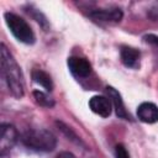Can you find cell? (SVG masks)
I'll list each match as a JSON object with an SVG mask.
<instances>
[{
  "label": "cell",
  "instance_id": "obj_14",
  "mask_svg": "<svg viewBox=\"0 0 158 158\" xmlns=\"http://www.w3.org/2000/svg\"><path fill=\"white\" fill-rule=\"evenodd\" d=\"M115 158H130V154L123 144L118 143L115 146Z\"/></svg>",
  "mask_w": 158,
  "mask_h": 158
},
{
  "label": "cell",
  "instance_id": "obj_3",
  "mask_svg": "<svg viewBox=\"0 0 158 158\" xmlns=\"http://www.w3.org/2000/svg\"><path fill=\"white\" fill-rule=\"evenodd\" d=\"M4 19H5V22H6L10 32L14 35V37L17 41H20L25 44L35 43L36 36L26 20H23L22 17H20L19 15H16L14 12H5Z\"/></svg>",
  "mask_w": 158,
  "mask_h": 158
},
{
  "label": "cell",
  "instance_id": "obj_8",
  "mask_svg": "<svg viewBox=\"0 0 158 158\" xmlns=\"http://www.w3.org/2000/svg\"><path fill=\"white\" fill-rule=\"evenodd\" d=\"M120 58L125 67L131 69H137L139 67L141 52L130 46H122L120 49Z\"/></svg>",
  "mask_w": 158,
  "mask_h": 158
},
{
  "label": "cell",
  "instance_id": "obj_12",
  "mask_svg": "<svg viewBox=\"0 0 158 158\" xmlns=\"http://www.w3.org/2000/svg\"><path fill=\"white\" fill-rule=\"evenodd\" d=\"M33 98L36 100V102L41 106H44V107H52L54 105V101L52 98H49L46 93L41 91V90H36L33 91Z\"/></svg>",
  "mask_w": 158,
  "mask_h": 158
},
{
  "label": "cell",
  "instance_id": "obj_17",
  "mask_svg": "<svg viewBox=\"0 0 158 158\" xmlns=\"http://www.w3.org/2000/svg\"><path fill=\"white\" fill-rule=\"evenodd\" d=\"M56 158H75V156L72 154L70 152H62V153H59Z\"/></svg>",
  "mask_w": 158,
  "mask_h": 158
},
{
  "label": "cell",
  "instance_id": "obj_6",
  "mask_svg": "<svg viewBox=\"0 0 158 158\" xmlns=\"http://www.w3.org/2000/svg\"><path fill=\"white\" fill-rule=\"evenodd\" d=\"M67 64H68L70 73L78 79L88 78L91 73V64L89 63L88 59L83 57H78V56L69 57Z\"/></svg>",
  "mask_w": 158,
  "mask_h": 158
},
{
  "label": "cell",
  "instance_id": "obj_15",
  "mask_svg": "<svg viewBox=\"0 0 158 158\" xmlns=\"http://www.w3.org/2000/svg\"><path fill=\"white\" fill-rule=\"evenodd\" d=\"M147 15H148V17H149L151 20L158 21V2L149 7V10L147 11Z\"/></svg>",
  "mask_w": 158,
  "mask_h": 158
},
{
  "label": "cell",
  "instance_id": "obj_10",
  "mask_svg": "<svg viewBox=\"0 0 158 158\" xmlns=\"http://www.w3.org/2000/svg\"><path fill=\"white\" fill-rule=\"evenodd\" d=\"M106 91L109 94V99L111 100L114 107H115V111H116V115L120 117V118H123V120H131V116L130 114L127 112V110L125 109V105H123V101L121 99V95L120 93L114 89L112 86H107L106 88Z\"/></svg>",
  "mask_w": 158,
  "mask_h": 158
},
{
  "label": "cell",
  "instance_id": "obj_2",
  "mask_svg": "<svg viewBox=\"0 0 158 158\" xmlns=\"http://www.w3.org/2000/svg\"><path fill=\"white\" fill-rule=\"evenodd\" d=\"M22 143L36 152H51L57 146L56 136L44 128H32L26 131L21 138Z\"/></svg>",
  "mask_w": 158,
  "mask_h": 158
},
{
  "label": "cell",
  "instance_id": "obj_1",
  "mask_svg": "<svg viewBox=\"0 0 158 158\" xmlns=\"http://www.w3.org/2000/svg\"><path fill=\"white\" fill-rule=\"evenodd\" d=\"M0 57H1V75L9 89V93L16 99L22 98L25 84H23V75L21 68L4 43H1Z\"/></svg>",
  "mask_w": 158,
  "mask_h": 158
},
{
  "label": "cell",
  "instance_id": "obj_5",
  "mask_svg": "<svg viewBox=\"0 0 158 158\" xmlns=\"http://www.w3.org/2000/svg\"><path fill=\"white\" fill-rule=\"evenodd\" d=\"M89 16L98 22H110L116 23L120 22L123 14L118 7H109V9H95L89 12Z\"/></svg>",
  "mask_w": 158,
  "mask_h": 158
},
{
  "label": "cell",
  "instance_id": "obj_4",
  "mask_svg": "<svg viewBox=\"0 0 158 158\" xmlns=\"http://www.w3.org/2000/svg\"><path fill=\"white\" fill-rule=\"evenodd\" d=\"M17 141V131L10 123L1 125V135H0V154L4 157L9 153Z\"/></svg>",
  "mask_w": 158,
  "mask_h": 158
},
{
  "label": "cell",
  "instance_id": "obj_13",
  "mask_svg": "<svg viewBox=\"0 0 158 158\" xmlns=\"http://www.w3.org/2000/svg\"><path fill=\"white\" fill-rule=\"evenodd\" d=\"M27 12L28 14H31V16L43 27V28H47V20H46V17L38 11V10H33V9H28L27 10Z\"/></svg>",
  "mask_w": 158,
  "mask_h": 158
},
{
  "label": "cell",
  "instance_id": "obj_7",
  "mask_svg": "<svg viewBox=\"0 0 158 158\" xmlns=\"http://www.w3.org/2000/svg\"><path fill=\"white\" fill-rule=\"evenodd\" d=\"M89 107L94 114L101 117H109L112 110V102L106 96L95 95L89 100Z\"/></svg>",
  "mask_w": 158,
  "mask_h": 158
},
{
  "label": "cell",
  "instance_id": "obj_9",
  "mask_svg": "<svg viewBox=\"0 0 158 158\" xmlns=\"http://www.w3.org/2000/svg\"><path fill=\"white\" fill-rule=\"evenodd\" d=\"M137 117L146 123H156L158 121V106L153 102H142L137 107Z\"/></svg>",
  "mask_w": 158,
  "mask_h": 158
},
{
  "label": "cell",
  "instance_id": "obj_16",
  "mask_svg": "<svg viewBox=\"0 0 158 158\" xmlns=\"http://www.w3.org/2000/svg\"><path fill=\"white\" fill-rule=\"evenodd\" d=\"M144 40H146V42H148V43L154 44V46L158 47V37L157 36H154V35H147V36H144Z\"/></svg>",
  "mask_w": 158,
  "mask_h": 158
},
{
  "label": "cell",
  "instance_id": "obj_11",
  "mask_svg": "<svg viewBox=\"0 0 158 158\" xmlns=\"http://www.w3.org/2000/svg\"><path fill=\"white\" fill-rule=\"evenodd\" d=\"M32 79L36 84L41 85L47 91H52L53 89V81L48 73H46L42 69H33L32 70Z\"/></svg>",
  "mask_w": 158,
  "mask_h": 158
}]
</instances>
